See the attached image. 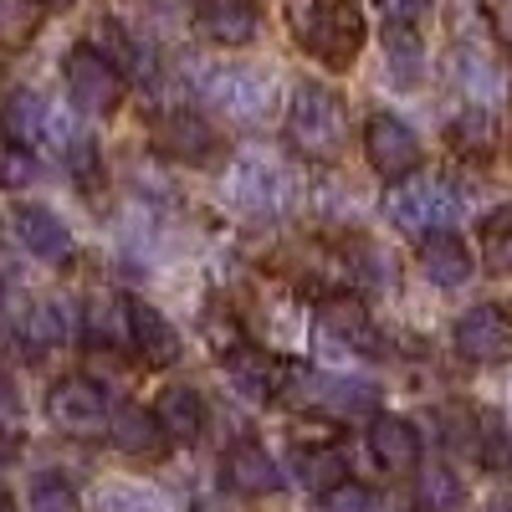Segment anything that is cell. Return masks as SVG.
Wrapping results in <instances>:
<instances>
[{
  "instance_id": "5bb4252c",
  "label": "cell",
  "mask_w": 512,
  "mask_h": 512,
  "mask_svg": "<svg viewBox=\"0 0 512 512\" xmlns=\"http://www.w3.org/2000/svg\"><path fill=\"white\" fill-rule=\"evenodd\" d=\"M128 349H134L149 369H169L180 359V328L169 323L154 303H144V297H128Z\"/></svg>"
},
{
  "instance_id": "8992f818",
  "label": "cell",
  "mask_w": 512,
  "mask_h": 512,
  "mask_svg": "<svg viewBox=\"0 0 512 512\" xmlns=\"http://www.w3.org/2000/svg\"><path fill=\"white\" fill-rule=\"evenodd\" d=\"M195 98L226 123H267L277 113V82L267 67L251 62L195 67Z\"/></svg>"
},
{
  "instance_id": "9c48e42d",
  "label": "cell",
  "mask_w": 512,
  "mask_h": 512,
  "mask_svg": "<svg viewBox=\"0 0 512 512\" xmlns=\"http://www.w3.org/2000/svg\"><path fill=\"white\" fill-rule=\"evenodd\" d=\"M451 349L477 364V369H497L512 359V303H477L466 308L451 328Z\"/></svg>"
},
{
  "instance_id": "ab89813d",
  "label": "cell",
  "mask_w": 512,
  "mask_h": 512,
  "mask_svg": "<svg viewBox=\"0 0 512 512\" xmlns=\"http://www.w3.org/2000/svg\"><path fill=\"white\" fill-rule=\"evenodd\" d=\"M369 6H379L390 21H420L425 11L436 6V0H369Z\"/></svg>"
},
{
  "instance_id": "d6a6232c",
  "label": "cell",
  "mask_w": 512,
  "mask_h": 512,
  "mask_svg": "<svg viewBox=\"0 0 512 512\" xmlns=\"http://www.w3.org/2000/svg\"><path fill=\"white\" fill-rule=\"evenodd\" d=\"M41 118H47V98L31 93V88H16L6 98V108H0V128H6L11 139L31 144V149L41 144Z\"/></svg>"
},
{
  "instance_id": "3957f363",
  "label": "cell",
  "mask_w": 512,
  "mask_h": 512,
  "mask_svg": "<svg viewBox=\"0 0 512 512\" xmlns=\"http://www.w3.org/2000/svg\"><path fill=\"white\" fill-rule=\"evenodd\" d=\"M379 210H384V221H390L400 236L425 241V236H436V231H456L461 210H466V195H461V185L451 175L415 169V175H405V180H390Z\"/></svg>"
},
{
  "instance_id": "d4e9b609",
  "label": "cell",
  "mask_w": 512,
  "mask_h": 512,
  "mask_svg": "<svg viewBox=\"0 0 512 512\" xmlns=\"http://www.w3.org/2000/svg\"><path fill=\"white\" fill-rule=\"evenodd\" d=\"M67 318H62V308L57 303H31L26 313H21V323H16V344H21V354L26 359H47L52 349H62L67 344Z\"/></svg>"
},
{
  "instance_id": "5b68a950",
  "label": "cell",
  "mask_w": 512,
  "mask_h": 512,
  "mask_svg": "<svg viewBox=\"0 0 512 512\" xmlns=\"http://www.w3.org/2000/svg\"><path fill=\"white\" fill-rule=\"evenodd\" d=\"M277 400L292 410H318L328 420H359L379 410V384L359 374H328L313 364H282Z\"/></svg>"
},
{
  "instance_id": "f35d334b",
  "label": "cell",
  "mask_w": 512,
  "mask_h": 512,
  "mask_svg": "<svg viewBox=\"0 0 512 512\" xmlns=\"http://www.w3.org/2000/svg\"><path fill=\"white\" fill-rule=\"evenodd\" d=\"M482 11H487V26H492V41L512 57V0H482Z\"/></svg>"
},
{
  "instance_id": "4dcf8cb0",
  "label": "cell",
  "mask_w": 512,
  "mask_h": 512,
  "mask_svg": "<svg viewBox=\"0 0 512 512\" xmlns=\"http://www.w3.org/2000/svg\"><path fill=\"white\" fill-rule=\"evenodd\" d=\"M41 21H47V0H0V52H26Z\"/></svg>"
},
{
  "instance_id": "74e56055",
  "label": "cell",
  "mask_w": 512,
  "mask_h": 512,
  "mask_svg": "<svg viewBox=\"0 0 512 512\" xmlns=\"http://www.w3.org/2000/svg\"><path fill=\"white\" fill-rule=\"evenodd\" d=\"M108 512H175L164 497H154V492H134V487H118V492H108Z\"/></svg>"
},
{
  "instance_id": "2e32d148",
  "label": "cell",
  "mask_w": 512,
  "mask_h": 512,
  "mask_svg": "<svg viewBox=\"0 0 512 512\" xmlns=\"http://www.w3.org/2000/svg\"><path fill=\"white\" fill-rule=\"evenodd\" d=\"M200 36L210 47H251L256 31H262V0H200Z\"/></svg>"
},
{
  "instance_id": "ac0fdd59",
  "label": "cell",
  "mask_w": 512,
  "mask_h": 512,
  "mask_svg": "<svg viewBox=\"0 0 512 512\" xmlns=\"http://www.w3.org/2000/svg\"><path fill=\"white\" fill-rule=\"evenodd\" d=\"M93 47H98L128 82H154V77H159V52L149 47L139 31H128L118 16H103V21H98V41H93Z\"/></svg>"
},
{
  "instance_id": "1f68e13d",
  "label": "cell",
  "mask_w": 512,
  "mask_h": 512,
  "mask_svg": "<svg viewBox=\"0 0 512 512\" xmlns=\"http://www.w3.org/2000/svg\"><path fill=\"white\" fill-rule=\"evenodd\" d=\"M477 246H482V267L497 277H512V205H497L477 226Z\"/></svg>"
},
{
  "instance_id": "7c38bea8",
  "label": "cell",
  "mask_w": 512,
  "mask_h": 512,
  "mask_svg": "<svg viewBox=\"0 0 512 512\" xmlns=\"http://www.w3.org/2000/svg\"><path fill=\"white\" fill-rule=\"evenodd\" d=\"M272 272H277V282L292 287V292L328 297V292H338V282H344V256H333V251L318 246V241H292V246L277 251Z\"/></svg>"
},
{
  "instance_id": "8d00e7d4",
  "label": "cell",
  "mask_w": 512,
  "mask_h": 512,
  "mask_svg": "<svg viewBox=\"0 0 512 512\" xmlns=\"http://www.w3.org/2000/svg\"><path fill=\"white\" fill-rule=\"evenodd\" d=\"M323 502V512H379V497H374V487H364V482H338L333 492H323L318 497Z\"/></svg>"
},
{
  "instance_id": "9a60e30c",
  "label": "cell",
  "mask_w": 512,
  "mask_h": 512,
  "mask_svg": "<svg viewBox=\"0 0 512 512\" xmlns=\"http://www.w3.org/2000/svg\"><path fill=\"white\" fill-rule=\"evenodd\" d=\"M16 241L47 267H67L77 256V241L52 205H16Z\"/></svg>"
},
{
  "instance_id": "e0dca14e",
  "label": "cell",
  "mask_w": 512,
  "mask_h": 512,
  "mask_svg": "<svg viewBox=\"0 0 512 512\" xmlns=\"http://www.w3.org/2000/svg\"><path fill=\"white\" fill-rule=\"evenodd\" d=\"M221 487L256 502V497H272V492L282 487V472H277V461L267 456V446L236 441V446H226V456H221Z\"/></svg>"
},
{
  "instance_id": "30bf717a",
  "label": "cell",
  "mask_w": 512,
  "mask_h": 512,
  "mask_svg": "<svg viewBox=\"0 0 512 512\" xmlns=\"http://www.w3.org/2000/svg\"><path fill=\"white\" fill-rule=\"evenodd\" d=\"M420 134L400 118V113H390V108H374L369 118H364V159H369V169L390 185V180H405V175H415L420 169Z\"/></svg>"
},
{
  "instance_id": "ffe728a7",
  "label": "cell",
  "mask_w": 512,
  "mask_h": 512,
  "mask_svg": "<svg viewBox=\"0 0 512 512\" xmlns=\"http://www.w3.org/2000/svg\"><path fill=\"white\" fill-rule=\"evenodd\" d=\"M420 272L431 287H466L477 272V256L466 251V241L456 231H436L420 241Z\"/></svg>"
},
{
  "instance_id": "7a4b0ae2",
  "label": "cell",
  "mask_w": 512,
  "mask_h": 512,
  "mask_svg": "<svg viewBox=\"0 0 512 512\" xmlns=\"http://www.w3.org/2000/svg\"><path fill=\"white\" fill-rule=\"evenodd\" d=\"M221 195L246 226H277L297 210V180L272 149H241L221 175Z\"/></svg>"
},
{
  "instance_id": "b9f144b4",
  "label": "cell",
  "mask_w": 512,
  "mask_h": 512,
  "mask_svg": "<svg viewBox=\"0 0 512 512\" xmlns=\"http://www.w3.org/2000/svg\"><path fill=\"white\" fill-rule=\"evenodd\" d=\"M0 318H6V282H0Z\"/></svg>"
},
{
  "instance_id": "8fae6325",
  "label": "cell",
  "mask_w": 512,
  "mask_h": 512,
  "mask_svg": "<svg viewBox=\"0 0 512 512\" xmlns=\"http://www.w3.org/2000/svg\"><path fill=\"white\" fill-rule=\"evenodd\" d=\"M149 139L154 149L169 159V164H210V159H221V128L210 123L205 113L195 108H169L149 123Z\"/></svg>"
},
{
  "instance_id": "60d3db41",
  "label": "cell",
  "mask_w": 512,
  "mask_h": 512,
  "mask_svg": "<svg viewBox=\"0 0 512 512\" xmlns=\"http://www.w3.org/2000/svg\"><path fill=\"white\" fill-rule=\"evenodd\" d=\"M16 410H21V405H16V390H11V379L0 374V425H11Z\"/></svg>"
},
{
  "instance_id": "4316f807",
  "label": "cell",
  "mask_w": 512,
  "mask_h": 512,
  "mask_svg": "<svg viewBox=\"0 0 512 512\" xmlns=\"http://www.w3.org/2000/svg\"><path fill=\"white\" fill-rule=\"evenodd\" d=\"M456 77H461V88H466V103H477V108H492V113H497L502 72H497V62L487 57V47H477V41H461V52H456Z\"/></svg>"
},
{
  "instance_id": "d590c367",
  "label": "cell",
  "mask_w": 512,
  "mask_h": 512,
  "mask_svg": "<svg viewBox=\"0 0 512 512\" xmlns=\"http://www.w3.org/2000/svg\"><path fill=\"white\" fill-rule=\"evenodd\" d=\"M36 180V149L11 139V134H0V185L6 190H26Z\"/></svg>"
},
{
  "instance_id": "6da1fadb",
  "label": "cell",
  "mask_w": 512,
  "mask_h": 512,
  "mask_svg": "<svg viewBox=\"0 0 512 512\" xmlns=\"http://www.w3.org/2000/svg\"><path fill=\"white\" fill-rule=\"evenodd\" d=\"M287 31L328 72H349L369 41L359 0H287Z\"/></svg>"
},
{
  "instance_id": "e575fe53",
  "label": "cell",
  "mask_w": 512,
  "mask_h": 512,
  "mask_svg": "<svg viewBox=\"0 0 512 512\" xmlns=\"http://www.w3.org/2000/svg\"><path fill=\"white\" fill-rule=\"evenodd\" d=\"M26 512H82V502L62 472H36L26 482Z\"/></svg>"
},
{
  "instance_id": "836d02e7",
  "label": "cell",
  "mask_w": 512,
  "mask_h": 512,
  "mask_svg": "<svg viewBox=\"0 0 512 512\" xmlns=\"http://www.w3.org/2000/svg\"><path fill=\"white\" fill-rule=\"evenodd\" d=\"M344 272L359 282V292H384L395 282V267H390V256H384L374 241H349V251H344Z\"/></svg>"
},
{
  "instance_id": "7402d4cb",
  "label": "cell",
  "mask_w": 512,
  "mask_h": 512,
  "mask_svg": "<svg viewBox=\"0 0 512 512\" xmlns=\"http://www.w3.org/2000/svg\"><path fill=\"white\" fill-rule=\"evenodd\" d=\"M369 451L374 461L384 466V472H415L420 466V431H415V420L405 415H374L369 425Z\"/></svg>"
},
{
  "instance_id": "cb8c5ba5",
  "label": "cell",
  "mask_w": 512,
  "mask_h": 512,
  "mask_svg": "<svg viewBox=\"0 0 512 512\" xmlns=\"http://www.w3.org/2000/svg\"><path fill=\"white\" fill-rule=\"evenodd\" d=\"M446 144H451V154L466 159V164H487V159L497 154V113L466 103V108L446 123Z\"/></svg>"
},
{
  "instance_id": "f546056e",
  "label": "cell",
  "mask_w": 512,
  "mask_h": 512,
  "mask_svg": "<svg viewBox=\"0 0 512 512\" xmlns=\"http://www.w3.org/2000/svg\"><path fill=\"white\" fill-rule=\"evenodd\" d=\"M461 497H466V487L446 461L415 466V512H456Z\"/></svg>"
},
{
  "instance_id": "277c9868",
  "label": "cell",
  "mask_w": 512,
  "mask_h": 512,
  "mask_svg": "<svg viewBox=\"0 0 512 512\" xmlns=\"http://www.w3.org/2000/svg\"><path fill=\"white\" fill-rule=\"evenodd\" d=\"M287 144L308 164H338L349 149V108L328 82L303 77L287 98Z\"/></svg>"
},
{
  "instance_id": "ba28073f",
  "label": "cell",
  "mask_w": 512,
  "mask_h": 512,
  "mask_svg": "<svg viewBox=\"0 0 512 512\" xmlns=\"http://www.w3.org/2000/svg\"><path fill=\"white\" fill-rule=\"evenodd\" d=\"M47 420L72 441H98L108 436V420H113L108 390L88 374H67L47 390Z\"/></svg>"
},
{
  "instance_id": "484cf974",
  "label": "cell",
  "mask_w": 512,
  "mask_h": 512,
  "mask_svg": "<svg viewBox=\"0 0 512 512\" xmlns=\"http://www.w3.org/2000/svg\"><path fill=\"white\" fill-rule=\"evenodd\" d=\"M384 62H390L400 88H420L425 82V41L415 21H390L384 26Z\"/></svg>"
},
{
  "instance_id": "d6986e66",
  "label": "cell",
  "mask_w": 512,
  "mask_h": 512,
  "mask_svg": "<svg viewBox=\"0 0 512 512\" xmlns=\"http://www.w3.org/2000/svg\"><path fill=\"white\" fill-rule=\"evenodd\" d=\"M205 395L195 390V384H164V390L154 395V420L164 425L169 441L180 446H195L205 436Z\"/></svg>"
},
{
  "instance_id": "7bdbcfd3",
  "label": "cell",
  "mask_w": 512,
  "mask_h": 512,
  "mask_svg": "<svg viewBox=\"0 0 512 512\" xmlns=\"http://www.w3.org/2000/svg\"><path fill=\"white\" fill-rule=\"evenodd\" d=\"M492 512H512V502H492Z\"/></svg>"
},
{
  "instance_id": "f1b7e54d",
  "label": "cell",
  "mask_w": 512,
  "mask_h": 512,
  "mask_svg": "<svg viewBox=\"0 0 512 512\" xmlns=\"http://www.w3.org/2000/svg\"><path fill=\"white\" fill-rule=\"evenodd\" d=\"M472 451L487 472H512V431L497 410H472Z\"/></svg>"
},
{
  "instance_id": "52a82bcc",
  "label": "cell",
  "mask_w": 512,
  "mask_h": 512,
  "mask_svg": "<svg viewBox=\"0 0 512 512\" xmlns=\"http://www.w3.org/2000/svg\"><path fill=\"white\" fill-rule=\"evenodd\" d=\"M62 88H67V103L88 118H108L123 108V93H128V77L93 47V41H82V47H67L62 52Z\"/></svg>"
},
{
  "instance_id": "83f0119b",
  "label": "cell",
  "mask_w": 512,
  "mask_h": 512,
  "mask_svg": "<svg viewBox=\"0 0 512 512\" xmlns=\"http://www.w3.org/2000/svg\"><path fill=\"white\" fill-rule=\"evenodd\" d=\"M344 451L338 446H297L292 451V477H297V487L303 492H313V497H323V492H333L338 482H344Z\"/></svg>"
},
{
  "instance_id": "4fadbf2b",
  "label": "cell",
  "mask_w": 512,
  "mask_h": 512,
  "mask_svg": "<svg viewBox=\"0 0 512 512\" xmlns=\"http://www.w3.org/2000/svg\"><path fill=\"white\" fill-rule=\"evenodd\" d=\"M318 328L333 338V344H344L354 354H379V328H374V313L359 292L338 287L328 297H318Z\"/></svg>"
},
{
  "instance_id": "603a6c76",
  "label": "cell",
  "mask_w": 512,
  "mask_h": 512,
  "mask_svg": "<svg viewBox=\"0 0 512 512\" xmlns=\"http://www.w3.org/2000/svg\"><path fill=\"white\" fill-rule=\"evenodd\" d=\"M226 359V379H231V390L246 395V400H277V374L282 364L267 354V349H256V344H236Z\"/></svg>"
},
{
  "instance_id": "44dd1931",
  "label": "cell",
  "mask_w": 512,
  "mask_h": 512,
  "mask_svg": "<svg viewBox=\"0 0 512 512\" xmlns=\"http://www.w3.org/2000/svg\"><path fill=\"white\" fill-rule=\"evenodd\" d=\"M108 446H113L118 456L149 461V456H164L169 436H164V425L154 420V410H144V405H123V410H113V420H108Z\"/></svg>"
},
{
  "instance_id": "ee69618b",
  "label": "cell",
  "mask_w": 512,
  "mask_h": 512,
  "mask_svg": "<svg viewBox=\"0 0 512 512\" xmlns=\"http://www.w3.org/2000/svg\"><path fill=\"white\" fill-rule=\"evenodd\" d=\"M0 512H16V507H11V502H6V497H0Z\"/></svg>"
}]
</instances>
